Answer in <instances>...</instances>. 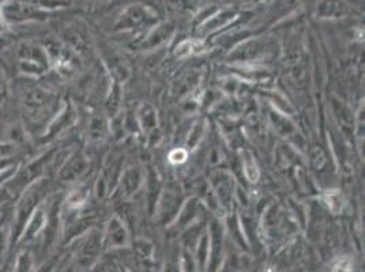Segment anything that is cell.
Listing matches in <instances>:
<instances>
[{
    "label": "cell",
    "instance_id": "cell-1",
    "mask_svg": "<svg viewBox=\"0 0 365 272\" xmlns=\"http://www.w3.org/2000/svg\"><path fill=\"white\" fill-rule=\"evenodd\" d=\"M52 194V182L46 176L28 185L14 200L11 242L18 244L33 212Z\"/></svg>",
    "mask_w": 365,
    "mask_h": 272
},
{
    "label": "cell",
    "instance_id": "cell-2",
    "mask_svg": "<svg viewBox=\"0 0 365 272\" xmlns=\"http://www.w3.org/2000/svg\"><path fill=\"white\" fill-rule=\"evenodd\" d=\"M53 104V93L43 86H31L21 94L22 112L31 122L44 120L46 115L52 112Z\"/></svg>",
    "mask_w": 365,
    "mask_h": 272
},
{
    "label": "cell",
    "instance_id": "cell-3",
    "mask_svg": "<svg viewBox=\"0 0 365 272\" xmlns=\"http://www.w3.org/2000/svg\"><path fill=\"white\" fill-rule=\"evenodd\" d=\"M89 170V159L88 157L81 152L76 150L71 152L70 155H67V158L63 161L61 167H58V179L61 182H79L86 172Z\"/></svg>",
    "mask_w": 365,
    "mask_h": 272
},
{
    "label": "cell",
    "instance_id": "cell-4",
    "mask_svg": "<svg viewBox=\"0 0 365 272\" xmlns=\"http://www.w3.org/2000/svg\"><path fill=\"white\" fill-rule=\"evenodd\" d=\"M76 119V113L74 106L66 104L59 112L55 113V116L46 124V131L41 135V142L48 143L52 139H55L56 136L61 135V132H64L74 124Z\"/></svg>",
    "mask_w": 365,
    "mask_h": 272
},
{
    "label": "cell",
    "instance_id": "cell-5",
    "mask_svg": "<svg viewBox=\"0 0 365 272\" xmlns=\"http://www.w3.org/2000/svg\"><path fill=\"white\" fill-rule=\"evenodd\" d=\"M16 58L18 61H36L51 68V61L46 48L34 43H21L16 46Z\"/></svg>",
    "mask_w": 365,
    "mask_h": 272
},
{
    "label": "cell",
    "instance_id": "cell-6",
    "mask_svg": "<svg viewBox=\"0 0 365 272\" xmlns=\"http://www.w3.org/2000/svg\"><path fill=\"white\" fill-rule=\"evenodd\" d=\"M154 18H153L152 14H149L148 9L131 7L123 14L120 21H119V26L122 29H134V28H137L145 22H150Z\"/></svg>",
    "mask_w": 365,
    "mask_h": 272
},
{
    "label": "cell",
    "instance_id": "cell-7",
    "mask_svg": "<svg viewBox=\"0 0 365 272\" xmlns=\"http://www.w3.org/2000/svg\"><path fill=\"white\" fill-rule=\"evenodd\" d=\"M108 134V121L103 115H94L88 124V135L91 142H103Z\"/></svg>",
    "mask_w": 365,
    "mask_h": 272
},
{
    "label": "cell",
    "instance_id": "cell-8",
    "mask_svg": "<svg viewBox=\"0 0 365 272\" xmlns=\"http://www.w3.org/2000/svg\"><path fill=\"white\" fill-rule=\"evenodd\" d=\"M142 172L139 169L130 167L122 177V192L125 197L133 195L142 184Z\"/></svg>",
    "mask_w": 365,
    "mask_h": 272
},
{
    "label": "cell",
    "instance_id": "cell-9",
    "mask_svg": "<svg viewBox=\"0 0 365 272\" xmlns=\"http://www.w3.org/2000/svg\"><path fill=\"white\" fill-rule=\"evenodd\" d=\"M49 67H46L44 64L36 63V61H18V71L21 75L31 78V79H37L46 75L48 73Z\"/></svg>",
    "mask_w": 365,
    "mask_h": 272
},
{
    "label": "cell",
    "instance_id": "cell-10",
    "mask_svg": "<svg viewBox=\"0 0 365 272\" xmlns=\"http://www.w3.org/2000/svg\"><path fill=\"white\" fill-rule=\"evenodd\" d=\"M320 14L326 18H338L346 11L342 0H323L319 6Z\"/></svg>",
    "mask_w": 365,
    "mask_h": 272
},
{
    "label": "cell",
    "instance_id": "cell-11",
    "mask_svg": "<svg viewBox=\"0 0 365 272\" xmlns=\"http://www.w3.org/2000/svg\"><path fill=\"white\" fill-rule=\"evenodd\" d=\"M34 258L29 249H22L16 258V267L13 272H31L33 271Z\"/></svg>",
    "mask_w": 365,
    "mask_h": 272
},
{
    "label": "cell",
    "instance_id": "cell-12",
    "mask_svg": "<svg viewBox=\"0 0 365 272\" xmlns=\"http://www.w3.org/2000/svg\"><path fill=\"white\" fill-rule=\"evenodd\" d=\"M139 119H140L142 128L145 131L154 130L157 125V116H155V112L153 110L152 106H142V109L139 110Z\"/></svg>",
    "mask_w": 365,
    "mask_h": 272
},
{
    "label": "cell",
    "instance_id": "cell-13",
    "mask_svg": "<svg viewBox=\"0 0 365 272\" xmlns=\"http://www.w3.org/2000/svg\"><path fill=\"white\" fill-rule=\"evenodd\" d=\"M10 95V85H9V79L6 76V73L3 70V67L0 66V106L3 105L7 98Z\"/></svg>",
    "mask_w": 365,
    "mask_h": 272
},
{
    "label": "cell",
    "instance_id": "cell-14",
    "mask_svg": "<svg viewBox=\"0 0 365 272\" xmlns=\"http://www.w3.org/2000/svg\"><path fill=\"white\" fill-rule=\"evenodd\" d=\"M21 164L16 162L14 165L4 169V170H0V187H3L6 182H9L14 174H16V169Z\"/></svg>",
    "mask_w": 365,
    "mask_h": 272
},
{
    "label": "cell",
    "instance_id": "cell-15",
    "mask_svg": "<svg viewBox=\"0 0 365 272\" xmlns=\"http://www.w3.org/2000/svg\"><path fill=\"white\" fill-rule=\"evenodd\" d=\"M16 200V197H13V194L9 191V188L6 187V184L3 187H0V210L4 207L6 203Z\"/></svg>",
    "mask_w": 365,
    "mask_h": 272
},
{
    "label": "cell",
    "instance_id": "cell-16",
    "mask_svg": "<svg viewBox=\"0 0 365 272\" xmlns=\"http://www.w3.org/2000/svg\"><path fill=\"white\" fill-rule=\"evenodd\" d=\"M169 159L173 162V164H182L185 159H187V152L182 150V149H176L173 152H170L169 155Z\"/></svg>",
    "mask_w": 365,
    "mask_h": 272
},
{
    "label": "cell",
    "instance_id": "cell-17",
    "mask_svg": "<svg viewBox=\"0 0 365 272\" xmlns=\"http://www.w3.org/2000/svg\"><path fill=\"white\" fill-rule=\"evenodd\" d=\"M16 152V147L13 145H7V143H0V161L11 158V155Z\"/></svg>",
    "mask_w": 365,
    "mask_h": 272
},
{
    "label": "cell",
    "instance_id": "cell-18",
    "mask_svg": "<svg viewBox=\"0 0 365 272\" xmlns=\"http://www.w3.org/2000/svg\"><path fill=\"white\" fill-rule=\"evenodd\" d=\"M6 21H4V18H3V14H1V4H0V33L1 31H6Z\"/></svg>",
    "mask_w": 365,
    "mask_h": 272
}]
</instances>
